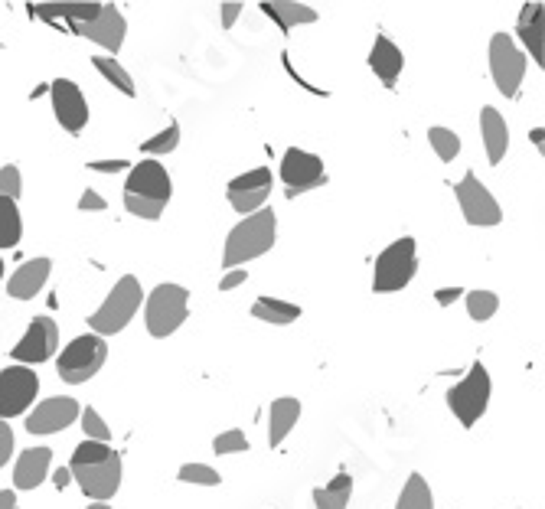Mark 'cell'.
<instances>
[{"mask_svg":"<svg viewBox=\"0 0 545 509\" xmlns=\"http://www.w3.org/2000/svg\"><path fill=\"white\" fill-rule=\"evenodd\" d=\"M72 480L95 503H108L121 490V454L108 444L82 441L69 464Z\"/></svg>","mask_w":545,"mask_h":509,"instance_id":"obj_1","label":"cell"},{"mask_svg":"<svg viewBox=\"0 0 545 509\" xmlns=\"http://www.w3.org/2000/svg\"><path fill=\"white\" fill-rule=\"evenodd\" d=\"M275 235H278V219L268 206L258 209L252 216H245L239 226L229 232L226 252H222V265L232 271L245 262H252V258H262L265 252H271V245H275Z\"/></svg>","mask_w":545,"mask_h":509,"instance_id":"obj_2","label":"cell"},{"mask_svg":"<svg viewBox=\"0 0 545 509\" xmlns=\"http://www.w3.org/2000/svg\"><path fill=\"white\" fill-rule=\"evenodd\" d=\"M141 297H144L141 281L134 275H125L115 284V288L108 291L105 304L89 317V330L95 333V337H111V333H121L134 320V314H138Z\"/></svg>","mask_w":545,"mask_h":509,"instance_id":"obj_3","label":"cell"},{"mask_svg":"<svg viewBox=\"0 0 545 509\" xmlns=\"http://www.w3.org/2000/svg\"><path fill=\"white\" fill-rule=\"evenodd\" d=\"M190 310V291L180 288V284H157V288L147 294V307H144V324L147 333L157 340L170 337L183 327Z\"/></svg>","mask_w":545,"mask_h":509,"instance_id":"obj_4","label":"cell"},{"mask_svg":"<svg viewBox=\"0 0 545 509\" xmlns=\"http://www.w3.org/2000/svg\"><path fill=\"white\" fill-rule=\"evenodd\" d=\"M418 271V248L412 235L405 239H395L386 252L376 258V268H373V291L376 294H395L412 284Z\"/></svg>","mask_w":545,"mask_h":509,"instance_id":"obj_5","label":"cell"},{"mask_svg":"<svg viewBox=\"0 0 545 509\" xmlns=\"http://www.w3.org/2000/svg\"><path fill=\"white\" fill-rule=\"evenodd\" d=\"M490 392H493V382H490L487 366H483V363H474V366H470L467 376L448 392V408H451L454 418L461 421L464 428H474L477 421L483 418V412H487Z\"/></svg>","mask_w":545,"mask_h":509,"instance_id":"obj_6","label":"cell"},{"mask_svg":"<svg viewBox=\"0 0 545 509\" xmlns=\"http://www.w3.org/2000/svg\"><path fill=\"white\" fill-rule=\"evenodd\" d=\"M108 359V343L105 337H95V333H82L76 337L63 353H59V379L69 382V386H82V382H89L98 369L105 366Z\"/></svg>","mask_w":545,"mask_h":509,"instance_id":"obj_7","label":"cell"},{"mask_svg":"<svg viewBox=\"0 0 545 509\" xmlns=\"http://www.w3.org/2000/svg\"><path fill=\"white\" fill-rule=\"evenodd\" d=\"M490 76L506 98L519 95V85H523V76H526V56L523 49L513 43V36L506 33L490 36Z\"/></svg>","mask_w":545,"mask_h":509,"instance_id":"obj_8","label":"cell"},{"mask_svg":"<svg viewBox=\"0 0 545 509\" xmlns=\"http://www.w3.org/2000/svg\"><path fill=\"white\" fill-rule=\"evenodd\" d=\"M40 392V376L30 366H10L0 372V421L23 415Z\"/></svg>","mask_w":545,"mask_h":509,"instance_id":"obj_9","label":"cell"},{"mask_svg":"<svg viewBox=\"0 0 545 509\" xmlns=\"http://www.w3.org/2000/svg\"><path fill=\"white\" fill-rule=\"evenodd\" d=\"M457 203H461V213L470 226H500L503 222V209L493 200V193L480 183L477 173H467V177L454 186Z\"/></svg>","mask_w":545,"mask_h":509,"instance_id":"obj_10","label":"cell"},{"mask_svg":"<svg viewBox=\"0 0 545 509\" xmlns=\"http://www.w3.org/2000/svg\"><path fill=\"white\" fill-rule=\"evenodd\" d=\"M281 180L288 186V196L317 190V186L327 183L324 160L317 154L301 151V147H291V151H284V157H281Z\"/></svg>","mask_w":545,"mask_h":509,"instance_id":"obj_11","label":"cell"},{"mask_svg":"<svg viewBox=\"0 0 545 509\" xmlns=\"http://www.w3.org/2000/svg\"><path fill=\"white\" fill-rule=\"evenodd\" d=\"M125 196H138V200H151L167 206L173 196V183L170 173L160 160H141L138 167H131L128 180H125Z\"/></svg>","mask_w":545,"mask_h":509,"instance_id":"obj_12","label":"cell"},{"mask_svg":"<svg viewBox=\"0 0 545 509\" xmlns=\"http://www.w3.org/2000/svg\"><path fill=\"white\" fill-rule=\"evenodd\" d=\"M56 350H59V327L49 317H33L27 333H23L14 350H10V356H14L17 363L30 366V363H46V359H53Z\"/></svg>","mask_w":545,"mask_h":509,"instance_id":"obj_13","label":"cell"},{"mask_svg":"<svg viewBox=\"0 0 545 509\" xmlns=\"http://www.w3.org/2000/svg\"><path fill=\"white\" fill-rule=\"evenodd\" d=\"M49 98H53L56 121L63 124L69 134H82V128L89 124V102H85L79 85L72 79H56L49 85Z\"/></svg>","mask_w":545,"mask_h":509,"instance_id":"obj_14","label":"cell"},{"mask_svg":"<svg viewBox=\"0 0 545 509\" xmlns=\"http://www.w3.org/2000/svg\"><path fill=\"white\" fill-rule=\"evenodd\" d=\"M79 402L69 399V395H53L33 408L27 415V431L30 434H56V431H66L72 421L79 418Z\"/></svg>","mask_w":545,"mask_h":509,"instance_id":"obj_15","label":"cell"},{"mask_svg":"<svg viewBox=\"0 0 545 509\" xmlns=\"http://www.w3.org/2000/svg\"><path fill=\"white\" fill-rule=\"evenodd\" d=\"M76 36H85V40L98 43L102 49H108L111 56L118 53L121 46H125V33H128V20L121 17V10L115 4H102V14H98L92 23H79Z\"/></svg>","mask_w":545,"mask_h":509,"instance_id":"obj_16","label":"cell"},{"mask_svg":"<svg viewBox=\"0 0 545 509\" xmlns=\"http://www.w3.org/2000/svg\"><path fill=\"white\" fill-rule=\"evenodd\" d=\"M369 69L376 72V79L386 85V89H395V82H399L402 69H405V56L402 49L395 46L389 36H376L373 49H369Z\"/></svg>","mask_w":545,"mask_h":509,"instance_id":"obj_17","label":"cell"},{"mask_svg":"<svg viewBox=\"0 0 545 509\" xmlns=\"http://www.w3.org/2000/svg\"><path fill=\"white\" fill-rule=\"evenodd\" d=\"M49 271H53V262H49V258H30V262H23L7 281L10 297H17V301H30V297H36V291H43V284L49 281Z\"/></svg>","mask_w":545,"mask_h":509,"instance_id":"obj_18","label":"cell"},{"mask_svg":"<svg viewBox=\"0 0 545 509\" xmlns=\"http://www.w3.org/2000/svg\"><path fill=\"white\" fill-rule=\"evenodd\" d=\"M49 461H53V451L49 448H27L17 457L14 487L17 490H36L49 474Z\"/></svg>","mask_w":545,"mask_h":509,"instance_id":"obj_19","label":"cell"},{"mask_svg":"<svg viewBox=\"0 0 545 509\" xmlns=\"http://www.w3.org/2000/svg\"><path fill=\"white\" fill-rule=\"evenodd\" d=\"M480 134H483V147H487V160L490 164H500L506 157V147H510V128H506V118L493 105L483 108Z\"/></svg>","mask_w":545,"mask_h":509,"instance_id":"obj_20","label":"cell"},{"mask_svg":"<svg viewBox=\"0 0 545 509\" xmlns=\"http://www.w3.org/2000/svg\"><path fill=\"white\" fill-rule=\"evenodd\" d=\"M301 418V402L284 395V399H275L268 408V448H278V444L288 438L291 428Z\"/></svg>","mask_w":545,"mask_h":509,"instance_id":"obj_21","label":"cell"},{"mask_svg":"<svg viewBox=\"0 0 545 509\" xmlns=\"http://www.w3.org/2000/svg\"><path fill=\"white\" fill-rule=\"evenodd\" d=\"M542 4H526L523 7V14H519L516 20V33H519V40H523V46L532 53V62L536 66H545V49H542Z\"/></svg>","mask_w":545,"mask_h":509,"instance_id":"obj_22","label":"cell"},{"mask_svg":"<svg viewBox=\"0 0 545 509\" xmlns=\"http://www.w3.org/2000/svg\"><path fill=\"white\" fill-rule=\"evenodd\" d=\"M265 17H271L284 33H291L294 27H304V23L317 20V10L311 4H297V0H265L262 4Z\"/></svg>","mask_w":545,"mask_h":509,"instance_id":"obj_23","label":"cell"},{"mask_svg":"<svg viewBox=\"0 0 545 509\" xmlns=\"http://www.w3.org/2000/svg\"><path fill=\"white\" fill-rule=\"evenodd\" d=\"M30 14L40 20H69L72 27H79L102 14V4H30Z\"/></svg>","mask_w":545,"mask_h":509,"instance_id":"obj_24","label":"cell"},{"mask_svg":"<svg viewBox=\"0 0 545 509\" xmlns=\"http://www.w3.org/2000/svg\"><path fill=\"white\" fill-rule=\"evenodd\" d=\"M252 317L262 320V324H271V327H288L301 317V307L291 304V301H281V297H258L255 307H252Z\"/></svg>","mask_w":545,"mask_h":509,"instance_id":"obj_25","label":"cell"},{"mask_svg":"<svg viewBox=\"0 0 545 509\" xmlns=\"http://www.w3.org/2000/svg\"><path fill=\"white\" fill-rule=\"evenodd\" d=\"M350 496H353L350 474H337L327 483V487L314 490V506L317 509H346V506H350Z\"/></svg>","mask_w":545,"mask_h":509,"instance_id":"obj_26","label":"cell"},{"mask_svg":"<svg viewBox=\"0 0 545 509\" xmlns=\"http://www.w3.org/2000/svg\"><path fill=\"white\" fill-rule=\"evenodd\" d=\"M395 509H435V496H431L428 480L421 474H412L405 480V487L399 493V503Z\"/></svg>","mask_w":545,"mask_h":509,"instance_id":"obj_27","label":"cell"},{"mask_svg":"<svg viewBox=\"0 0 545 509\" xmlns=\"http://www.w3.org/2000/svg\"><path fill=\"white\" fill-rule=\"evenodd\" d=\"M23 239V219L17 200H7L0 196V248H14Z\"/></svg>","mask_w":545,"mask_h":509,"instance_id":"obj_28","label":"cell"},{"mask_svg":"<svg viewBox=\"0 0 545 509\" xmlns=\"http://www.w3.org/2000/svg\"><path fill=\"white\" fill-rule=\"evenodd\" d=\"M92 66L102 72V76L115 85V89L121 92V95H128V98H134L138 95V89H134V79L128 76V69L121 66V62H115V56H95L92 59Z\"/></svg>","mask_w":545,"mask_h":509,"instance_id":"obj_29","label":"cell"},{"mask_svg":"<svg viewBox=\"0 0 545 509\" xmlns=\"http://www.w3.org/2000/svg\"><path fill=\"white\" fill-rule=\"evenodd\" d=\"M497 307H500V297L493 294V291H470L467 294V314L470 320H477V324H483V320H490L493 314H497Z\"/></svg>","mask_w":545,"mask_h":509,"instance_id":"obj_30","label":"cell"},{"mask_svg":"<svg viewBox=\"0 0 545 509\" xmlns=\"http://www.w3.org/2000/svg\"><path fill=\"white\" fill-rule=\"evenodd\" d=\"M177 144H180V124H177V121H170L164 131H157L154 138H147V141L141 144V151H144V154H151V157H160V154L177 151Z\"/></svg>","mask_w":545,"mask_h":509,"instance_id":"obj_31","label":"cell"},{"mask_svg":"<svg viewBox=\"0 0 545 509\" xmlns=\"http://www.w3.org/2000/svg\"><path fill=\"white\" fill-rule=\"evenodd\" d=\"M428 141H431V147H435V154L444 160V164H451V160L461 154V138H457L451 128H431Z\"/></svg>","mask_w":545,"mask_h":509,"instance_id":"obj_32","label":"cell"},{"mask_svg":"<svg viewBox=\"0 0 545 509\" xmlns=\"http://www.w3.org/2000/svg\"><path fill=\"white\" fill-rule=\"evenodd\" d=\"M271 170L268 167H255L249 173H242V177L229 180V193H249V190H271Z\"/></svg>","mask_w":545,"mask_h":509,"instance_id":"obj_33","label":"cell"},{"mask_svg":"<svg viewBox=\"0 0 545 509\" xmlns=\"http://www.w3.org/2000/svg\"><path fill=\"white\" fill-rule=\"evenodd\" d=\"M271 190H249V193H229V203L239 216H252L258 209H265Z\"/></svg>","mask_w":545,"mask_h":509,"instance_id":"obj_34","label":"cell"},{"mask_svg":"<svg viewBox=\"0 0 545 509\" xmlns=\"http://www.w3.org/2000/svg\"><path fill=\"white\" fill-rule=\"evenodd\" d=\"M82 418V431H85V441H98V444H108L111 441V428L105 425V418L95 412V408H85L79 412Z\"/></svg>","mask_w":545,"mask_h":509,"instance_id":"obj_35","label":"cell"},{"mask_svg":"<svg viewBox=\"0 0 545 509\" xmlns=\"http://www.w3.org/2000/svg\"><path fill=\"white\" fill-rule=\"evenodd\" d=\"M180 483H196V487H219L222 477L209 464H183Z\"/></svg>","mask_w":545,"mask_h":509,"instance_id":"obj_36","label":"cell"},{"mask_svg":"<svg viewBox=\"0 0 545 509\" xmlns=\"http://www.w3.org/2000/svg\"><path fill=\"white\" fill-rule=\"evenodd\" d=\"M213 451L216 454H242V451H249V438H245L239 428H229L213 441Z\"/></svg>","mask_w":545,"mask_h":509,"instance_id":"obj_37","label":"cell"},{"mask_svg":"<svg viewBox=\"0 0 545 509\" xmlns=\"http://www.w3.org/2000/svg\"><path fill=\"white\" fill-rule=\"evenodd\" d=\"M23 193V177H20V167L7 164L0 167V196H7V200H17Z\"/></svg>","mask_w":545,"mask_h":509,"instance_id":"obj_38","label":"cell"},{"mask_svg":"<svg viewBox=\"0 0 545 509\" xmlns=\"http://www.w3.org/2000/svg\"><path fill=\"white\" fill-rule=\"evenodd\" d=\"M125 209H128L131 216L147 219V222H157V219H160V213H164V206H160V203L138 200V196H125Z\"/></svg>","mask_w":545,"mask_h":509,"instance_id":"obj_39","label":"cell"},{"mask_svg":"<svg viewBox=\"0 0 545 509\" xmlns=\"http://www.w3.org/2000/svg\"><path fill=\"white\" fill-rule=\"evenodd\" d=\"M79 209H82V213H105L108 203H105V196H98L95 190H85L79 196Z\"/></svg>","mask_w":545,"mask_h":509,"instance_id":"obj_40","label":"cell"},{"mask_svg":"<svg viewBox=\"0 0 545 509\" xmlns=\"http://www.w3.org/2000/svg\"><path fill=\"white\" fill-rule=\"evenodd\" d=\"M10 454H14V431L7 421H0V467L10 461Z\"/></svg>","mask_w":545,"mask_h":509,"instance_id":"obj_41","label":"cell"},{"mask_svg":"<svg viewBox=\"0 0 545 509\" xmlns=\"http://www.w3.org/2000/svg\"><path fill=\"white\" fill-rule=\"evenodd\" d=\"M125 167H131L125 157H115V160H92V164H89V170H95V173H121Z\"/></svg>","mask_w":545,"mask_h":509,"instance_id":"obj_42","label":"cell"},{"mask_svg":"<svg viewBox=\"0 0 545 509\" xmlns=\"http://www.w3.org/2000/svg\"><path fill=\"white\" fill-rule=\"evenodd\" d=\"M219 10H222V27H226V30H232L235 27V20H239L242 17V4H219Z\"/></svg>","mask_w":545,"mask_h":509,"instance_id":"obj_43","label":"cell"},{"mask_svg":"<svg viewBox=\"0 0 545 509\" xmlns=\"http://www.w3.org/2000/svg\"><path fill=\"white\" fill-rule=\"evenodd\" d=\"M245 281H249V271H235L232 268L229 275L219 281V291H232V288H239V284H245Z\"/></svg>","mask_w":545,"mask_h":509,"instance_id":"obj_44","label":"cell"},{"mask_svg":"<svg viewBox=\"0 0 545 509\" xmlns=\"http://www.w3.org/2000/svg\"><path fill=\"white\" fill-rule=\"evenodd\" d=\"M461 294H464L461 288H441V291H438L435 297H438V304H441V307H451V304H454V301H457V297H461Z\"/></svg>","mask_w":545,"mask_h":509,"instance_id":"obj_45","label":"cell"},{"mask_svg":"<svg viewBox=\"0 0 545 509\" xmlns=\"http://www.w3.org/2000/svg\"><path fill=\"white\" fill-rule=\"evenodd\" d=\"M53 483H56L59 490H66L69 483H72V474H69V467H59V470H56V477H53Z\"/></svg>","mask_w":545,"mask_h":509,"instance_id":"obj_46","label":"cell"},{"mask_svg":"<svg viewBox=\"0 0 545 509\" xmlns=\"http://www.w3.org/2000/svg\"><path fill=\"white\" fill-rule=\"evenodd\" d=\"M0 509H17V493L14 490H0Z\"/></svg>","mask_w":545,"mask_h":509,"instance_id":"obj_47","label":"cell"},{"mask_svg":"<svg viewBox=\"0 0 545 509\" xmlns=\"http://www.w3.org/2000/svg\"><path fill=\"white\" fill-rule=\"evenodd\" d=\"M529 138H532V144H536L539 151H542V147H545V141H542V138H545V131H542V128H536V131L529 134Z\"/></svg>","mask_w":545,"mask_h":509,"instance_id":"obj_48","label":"cell"},{"mask_svg":"<svg viewBox=\"0 0 545 509\" xmlns=\"http://www.w3.org/2000/svg\"><path fill=\"white\" fill-rule=\"evenodd\" d=\"M89 509H111V506H108V503H92Z\"/></svg>","mask_w":545,"mask_h":509,"instance_id":"obj_49","label":"cell"},{"mask_svg":"<svg viewBox=\"0 0 545 509\" xmlns=\"http://www.w3.org/2000/svg\"><path fill=\"white\" fill-rule=\"evenodd\" d=\"M0 278H4V258H0Z\"/></svg>","mask_w":545,"mask_h":509,"instance_id":"obj_50","label":"cell"}]
</instances>
